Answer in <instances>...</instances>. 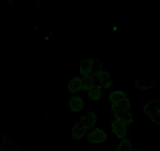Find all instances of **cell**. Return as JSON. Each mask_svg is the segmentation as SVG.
Returning a JSON list of instances; mask_svg holds the SVG:
<instances>
[{
  "label": "cell",
  "mask_w": 160,
  "mask_h": 151,
  "mask_svg": "<svg viewBox=\"0 0 160 151\" xmlns=\"http://www.w3.org/2000/svg\"><path fill=\"white\" fill-rule=\"evenodd\" d=\"M111 130L112 133L115 135V138L118 140H122L127 138L128 135V127L126 123L121 121L111 120Z\"/></svg>",
  "instance_id": "cell-1"
},
{
  "label": "cell",
  "mask_w": 160,
  "mask_h": 151,
  "mask_svg": "<svg viewBox=\"0 0 160 151\" xmlns=\"http://www.w3.org/2000/svg\"><path fill=\"white\" fill-rule=\"evenodd\" d=\"M108 139L107 133L102 129L96 128L93 130V132L90 135H87L85 140H87L92 145H101L106 143Z\"/></svg>",
  "instance_id": "cell-2"
},
{
  "label": "cell",
  "mask_w": 160,
  "mask_h": 151,
  "mask_svg": "<svg viewBox=\"0 0 160 151\" xmlns=\"http://www.w3.org/2000/svg\"><path fill=\"white\" fill-rule=\"evenodd\" d=\"M67 105L72 112H78L85 109L84 98L79 95H71V99L68 102Z\"/></svg>",
  "instance_id": "cell-3"
},
{
  "label": "cell",
  "mask_w": 160,
  "mask_h": 151,
  "mask_svg": "<svg viewBox=\"0 0 160 151\" xmlns=\"http://www.w3.org/2000/svg\"><path fill=\"white\" fill-rule=\"evenodd\" d=\"M68 88L72 95H78L81 91H84L82 79L80 77L72 78L68 83Z\"/></svg>",
  "instance_id": "cell-4"
},
{
  "label": "cell",
  "mask_w": 160,
  "mask_h": 151,
  "mask_svg": "<svg viewBox=\"0 0 160 151\" xmlns=\"http://www.w3.org/2000/svg\"><path fill=\"white\" fill-rule=\"evenodd\" d=\"M134 144L130 142L129 138H124L119 140V143L117 145L115 151H132L133 149Z\"/></svg>",
  "instance_id": "cell-5"
},
{
  "label": "cell",
  "mask_w": 160,
  "mask_h": 151,
  "mask_svg": "<svg viewBox=\"0 0 160 151\" xmlns=\"http://www.w3.org/2000/svg\"><path fill=\"white\" fill-rule=\"evenodd\" d=\"M102 95V91L98 87H93L88 91V98L90 100H99Z\"/></svg>",
  "instance_id": "cell-6"
},
{
  "label": "cell",
  "mask_w": 160,
  "mask_h": 151,
  "mask_svg": "<svg viewBox=\"0 0 160 151\" xmlns=\"http://www.w3.org/2000/svg\"><path fill=\"white\" fill-rule=\"evenodd\" d=\"M9 140L7 139V137L5 136V135L0 133V148L2 147V146H3Z\"/></svg>",
  "instance_id": "cell-7"
}]
</instances>
